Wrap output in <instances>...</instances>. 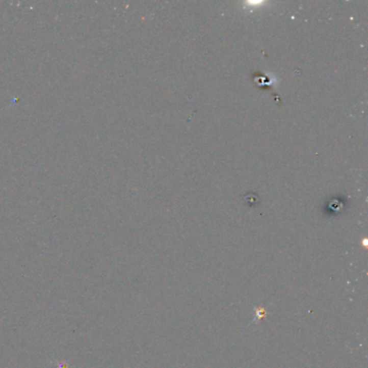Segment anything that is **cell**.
Returning a JSON list of instances; mask_svg holds the SVG:
<instances>
[{
	"mask_svg": "<svg viewBox=\"0 0 368 368\" xmlns=\"http://www.w3.org/2000/svg\"><path fill=\"white\" fill-rule=\"evenodd\" d=\"M269 316V311L266 307H264L262 305H259L257 307H254V319L251 321L250 324H254L255 322L256 323H260L261 321L266 320Z\"/></svg>",
	"mask_w": 368,
	"mask_h": 368,
	"instance_id": "cell-1",
	"label": "cell"
}]
</instances>
